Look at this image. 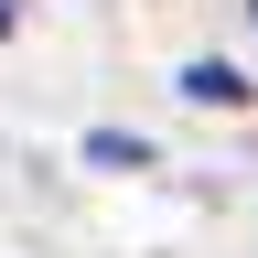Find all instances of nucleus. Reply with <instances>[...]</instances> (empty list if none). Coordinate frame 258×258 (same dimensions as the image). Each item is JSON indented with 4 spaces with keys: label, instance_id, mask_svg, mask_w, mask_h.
<instances>
[{
    "label": "nucleus",
    "instance_id": "2",
    "mask_svg": "<svg viewBox=\"0 0 258 258\" xmlns=\"http://www.w3.org/2000/svg\"><path fill=\"white\" fill-rule=\"evenodd\" d=\"M0 32H11V0H0Z\"/></svg>",
    "mask_w": 258,
    "mask_h": 258
},
{
    "label": "nucleus",
    "instance_id": "3",
    "mask_svg": "<svg viewBox=\"0 0 258 258\" xmlns=\"http://www.w3.org/2000/svg\"><path fill=\"white\" fill-rule=\"evenodd\" d=\"M247 11H258V0H247Z\"/></svg>",
    "mask_w": 258,
    "mask_h": 258
},
{
    "label": "nucleus",
    "instance_id": "1",
    "mask_svg": "<svg viewBox=\"0 0 258 258\" xmlns=\"http://www.w3.org/2000/svg\"><path fill=\"white\" fill-rule=\"evenodd\" d=\"M183 86H194V97H205V108H237V97H247L237 76H226V64H194V76H183Z\"/></svg>",
    "mask_w": 258,
    "mask_h": 258
}]
</instances>
